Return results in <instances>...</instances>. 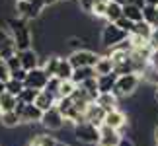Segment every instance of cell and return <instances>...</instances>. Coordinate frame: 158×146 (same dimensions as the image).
Instances as JSON below:
<instances>
[{
	"label": "cell",
	"mask_w": 158,
	"mask_h": 146,
	"mask_svg": "<svg viewBox=\"0 0 158 146\" xmlns=\"http://www.w3.org/2000/svg\"><path fill=\"white\" fill-rule=\"evenodd\" d=\"M8 26H10V35H12V39H14V43H16L18 53L31 49V45H33V31H31V27L27 26L26 20L14 18V20L8 22Z\"/></svg>",
	"instance_id": "1"
},
{
	"label": "cell",
	"mask_w": 158,
	"mask_h": 146,
	"mask_svg": "<svg viewBox=\"0 0 158 146\" xmlns=\"http://www.w3.org/2000/svg\"><path fill=\"white\" fill-rule=\"evenodd\" d=\"M72 136L76 138L80 144L86 146H98L100 144V127H96L88 121H84L80 125H74L72 129Z\"/></svg>",
	"instance_id": "2"
},
{
	"label": "cell",
	"mask_w": 158,
	"mask_h": 146,
	"mask_svg": "<svg viewBox=\"0 0 158 146\" xmlns=\"http://www.w3.org/2000/svg\"><path fill=\"white\" fill-rule=\"evenodd\" d=\"M143 78L139 74H123V76H117V82H115V88H113V94L117 97H129L137 92L139 84H141Z\"/></svg>",
	"instance_id": "3"
},
{
	"label": "cell",
	"mask_w": 158,
	"mask_h": 146,
	"mask_svg": "<svg viewBox=\"0 0 158 146\" xmlns=\"http://www.w3.org/2000/svg\"><path fill=\"white\" fill-rule=\"evenodd\" d=\"M127 37H129V35H127L121 27H117L115 23H106L104 29H102V35H100L102 45H104L107 51L113 49V47H117L119 43H123Z\"/></svg>",
	"instance_id": "4"
},
{
	"label": "cell",
	"mask_w": 158,
	"mask_h": 146,
	"mask_svg": "<svg viewBox=\"0 0 158 146\" xmlns=\"http://www.w3.org/2000/svg\"><path fill=\"white\" fill-rule=\"evenodd\" d=\"M43 8L47 6L43 4V0H23V2H16V14L22 20H35L41 16Z\"/></svg>",
	"instance_id": "5"
},
{
	"label": "cell",
	"mask_w": 158,
	"mask_h": 146,
	"mask_svg": "<svg viewBox=\"0 0 158 146\" xmlns=\"http://www.w3.org/2000/svg\"><path fill=\"white\" fill-rule=\"evenodd\" d=\"M16 113H18V117H20V121L23 125L41 123V117H43V111H41L35 103H22V101H18Z\"/></svg>",
	"instance_id": "6"
},
{
	"label": "cell",
	"mask_w": 158,
	"mask_h": 146,
	"mask_svg": "<svg viewBox=\"0 0 158 146\" xmlns=\"http://www.w3.org/2000/svg\"><path fill=\"white\" fill-rule=\"evenodd\" d=\"M100 55L90 51V49H80V51H74L69 55V60L72 64V68H82V66H96Z\"/></svg>",
	"instance_id": "7"
},
{
	"label": "cell",
	"mask_w": 158,
	"mask_h": 146,
	"mask_svg": "<svg viewBox=\"0 0 158 146\" xmlns=\"http://www.w3.org/2000/svg\"><path fill=\"white\" fill-rule=\"evenodd\" d=\"M47 82H49V76H47V72L43 70V66H37V68L29 70L27 76H26V80H23L26 88H29V90H37V92L45 90Z\"/></svg>",
	"instance_id": "8"
},
{
	"label": "cell",
	"mask_w": 158,
	"mask_h": 146,
	"mask_svg": "<svg viewBox=\"0 0 158 146\" xmlns=\"http://www.w3.org/2000/svg\"><path fill=\"white\" fill-rule=\"evenodd\" d=\"M64 123H66V121H64V117L60 115V111L57 107L45 111L43 117H41V125H43L47 131H60L64 127Z\"/></svg>",
	"instance_id": "9"
},
{
	"label": "cell",
	"mask_w": 158,
	"mask_h": 146,
	"mask_svg": "<svg viewBox=\"0 0 158 146\" xmlns=\"http://www.w3.org/2000/svg\"><path fill=\"white\" fill-rule=\"evenodd\" d=\"M104 125L109 127V129H115V131L121 132L127 127V115H125V111H121V109L107 111L106 117H104Z\"/></svg>",
	"instance_id": "10"
},
{
	"label": "cell",
	"mask_w": 158,
	"mask_h": 146,
	"mask_svg": "<svg viewBox=\"0 0 158 146\" xmlns=\"http://www.w3.org/2000/svg\"><path fill=\"white\" fill-rule=\"evenodd\" d=\"M121 138H123V135H121L119 131L102 125L100 127V144L98 146H117Z\"/></svg>",
	"instance_id": "11"
},
{
	"label": "cell",
	"mask_w": 158,
	"mask_h": 146,
	"mask_svg": "<svg viewBox=\"0 0 158 146\" xmlns=\"http://www.w3.org/2000/svg\"><path fill=\"white\" fill-rule=\"evenodd\" d=\"M104 117H106V111L96 101L90 103V105L86 107V111H84V121H88V123H92L96 127H102V125H104Z\"/></svg>",
	"instance_id": "12"
},
{
	"label": "cell",
	"mask_w": 158,
	"mask_h": 146,
	"mask_svg": "<svg viewBox=\"0 0 158 146\" xmlns=\"http://www.w3.org/2000/svg\"><path fill=\"white\" fill-rule=\"evenodd\" d=\"M18 57H20L22 68H23V70H27V72L39 66V53L35 51V49H27V51H22V53H18Z\"/></svg>",
	"instance_id": "13"
},
{
	"label": "cell",
	"mask_w": 158,
	"mask_h": 146,
	"mask_svg": "<svg viewBox=\"0 0 158 146\" xmlns=\"http://www.w3.org/2000/svg\"><path fill=\"white\" fill-rule=\"evenodd\" d=\"M90 78H98V76H96L94 66H82V68H74L70 80L74 82L76 86H80V84H84L86 80H90Z\"/></svg>",
	"instance_id": "14"
},
{
	"label": "cell",
	"mask_w": 158,
	"mask_h": 146,
	"mask_svg": "<svg viewBox=\"0 0 158 146\" xmlns=\"http://www.w3.org/2000/svg\"><path fill=\"white\" fill-rule=\"evenodd\" d=\"M35 105H37L41 111H49V109H53L55 105H57V97H55L53 94L45 92V90H41V92L37 94V99H35Z\"/></svg>",
	"instance_id": "15"
},
{
	"label": "cell",
	"mask_w": 158,
	"mask_h": 146,
	"mask_svg": "<svg viewBox=\"0 0 158 146\" xmlns=\"http://www.w3.org/2000/svg\"><path fill=\"white\" fill-rule=\"evenodd\" d=\"M72 72H74V68H72L69 57H60V63H59V68H57L55 78H59L60 82H66V80H70V78H72Z\"/></svg>",
	"instance_id": "16"
},
{
	"label": "cell",
	"mask_w": 158,
	"mask_h": 146,
	"mask_svg": "<svg viewBox=\"0 0 158 146\" xmlns=\"http://www.w3.org/2000/svg\"><path fill=\"white\" fill-rule=\"evenodd\" d=\"M117 99L119 97L115 95L113 92H109V94H100L98 95V99H96V103L104 109V111H113V109H117Z\"/></svg>",
	"instance_id": "17"
},
{
	"label": "cell",
	"mask_w": 158,
	"mask_h": 146,
	"mask_svg": "<svg viewBox=\"0 0 158 146\" xmlns=\"http://www.w3.org/2000/svg\"><path fill=\"white\" fill-rule=\"evenodd\" d=\"M123 18V6L115 4V2H107V10H106V18L104 20L107 23H117Z\"/></svg>",
	"instance_id": "18"
},
{
	"label": "cell",
	"mask_w": 158,
	"mask_h": 146,
	"mask_svg": "<svg viewBox=\"0 0 158 146\" xmlns=\"http://www.w3.org/2000/svg\"><path fill=\"white\" fill-rule=\"evenodd\" d=\"M59 140L51 135H47V132H39V135H33L29 138V144L27 146H57Z\"/></svg>",
	"instance_id": "19"
},
{
	"label": "cell",
	"mask_w": 158,
	"mask_h": 146,
	"mask_svg": "<svg viewBox=\"0 0 158 146\" xmlns=\"http://www.w3.org/2000/svg\"><path fill=\"white\" fill-rule=\"evenodd\" d=\"M115 82H117V74H106V76H98V88H100V94H109L113 92L115 88Z\"/></svg>",
	"instance_id": "20"
},
{
	"label": "cell",
	"mask_w": 158,
	"mask_h": 146,
	"mask_svg": "<svg viewBox=\"0 0 158 146\" xmlns=\"http://www.w3.org/2000/svg\"><path fill=\"white\" fill-rule=\"evenodd\" d=\"M113 63H111V59L107 57H100L98 59V63H96L94 66V70H96V76H106V74H113Z\"/></svg>",
	"instance_id": "21"
},
{
	"label": "cell",
	"mask_w": 158,
	"mask_h": 146,
	"mask_svg": "<svg viewBox=\"0 0 158 146\" xmlns=\"http://www.w3.org/2000/svg\"><path fill=\"white\" fill-rule=\"evenodd\" d=\"M18 107V97L12 95L8 92H4L0 95V113H8V111H16Z\"/></svg>",
	"instance_id": "22"
},
{
	"label": "cell",
	"mask_w": 158,
	"mask_h": 146,
	"mask_svg": "<svg viewBox=\"0 0 158 146\" xmlns=\"http://www.w3.org/2000/svg\"><path fill=\"white\" fill-rule=\"evenodd\" d=\"M123 18H127V20H131L133 23L137 22H143V8H139V6L135 4H129L127 2L123 6Z\"/></svg>",
	"instance_id": "23"
},
{
	"label": "cell",
	"mask_w": 158,
	"mask_h": 146,
	"mask_svg": "<svg viewBox=\"0 0 158 146\" xmlns=\"http://www.w3.org/2000/svg\"><path fill=\"white\" fill-rule=\"evenodd\" d=\"M152 26L150 23H147V22H137L135 23V27H133V35H139V37H143V39H147V41H150V37H152Z\"/></svg>",
	"instance_id": "24"
},
{
	"label": "cell",
	"mask_w": 158,
	"mask_h": 146,
	"mask_svg": "<svg viewBox=\"0 0 158 146\" xmlns=\"http://www.w3.org/2000/svg\"><path fill=\"white\" fill-rule=\"evenodd\" d=\"M0 125L6 127V129H16L18 125H22V121L16 111H8V113H0Z\"/></svg>",
	"instance_id": "25"
},
{
	"label": "cell",
	"mask_w": 158,
	"mask_h": 146,
	"mask_svg": "<svg viewBox=\"0 0 158 146\" xmlns=\"http://www.w3.org/2000/svg\"><path fill=\"white\" fill-rule=\"evenodd\" d=\"M59 63H60V57H59V55H49V57L45 59L43 70L47 72V76H49V78H55L57 68H59Z\"/></svg>",
	"instance_id": "26"
},
{
	"label": "cell",
	"mask_w": 158,
	"mask_h": 146,
	"mask_svg": "<svg viewBox=\"0 0 158 146\" xmlns=\"http://www.w3.org/2000/svg\"><path fill=\"white\" fill-rule=\"evenodd\" d=\"M23 90H26V84L23 82H20V80H14V78H10L8 82H6V92L8 94H12V95H20Z\"/></svg>",
	"instance_id": "27"
},
{
	"label": "cell",
	"mask_w": 158,
	"mask_h": 146,
	"mask_svg": "<svg viewBox=\"0 0 158 146\" xmlns=\"http://www.w3.org/2000/svg\"><path fill=\"white\" fill-rule=\"evenodd\" d=\"M76 88H78V86H76L72 80L63 82V84H60V90H59V99H60V97H70L72 94L76 92Z\"/></svg>",
	"instance_id": "28"
},
{
	"label": "cell",
	"mask_w": 158,
	"mask_h": 146,
	"mask_svg": "<svg viewBox=\"0 0 158 146\" xmlns=\"http://www.w3.org/2000/svg\"><path fill=\"white\" fill-rule=\"evenodd\" d=\"M143 20L147 22V23H150V26H156V6H144L143 8Z\"/></svg>",
	"instance_id": "29"
},
{
	"label": "cell",
	"mask_w": 158,
	"mask_h": 146,
	"mask_svg": "<svg viewBox=\"0 0 158 146\" xmlns=\"http://www.w3.org/2000/svg\"><path fill=\"white\" fill-rule=\"evenodd\" d=\"M37 90H29L26 88L23 92L18 95V101H22V103H35V99H37Z\"/></svg>",
	"instance_id": "30"
},
{
	"label": "cell",
	"mask_w": 158,
	"mask_h": 146,
	"mask_svg": "<svg viewBox=\"0 0 158 146\" xmlns=\"http://www.w3.org/2000/svg\"><path fill=\"white\" fill-rule=\"evenodd\" d=\"M60 82L59 78H49V82H47V86H45V92H49V94H53L55 97L59 99V90H60Z\"/></svg>",
	"instance_id": "31"
},
{
	"label": "cell",
	"mask_w": 158,
	"mask_h": 146,
	"mask_svg": "<svg viewBox=\"0 0 158 146\" xmlns=\"http://www.w3.org/2000/svg\"><path fill=\"white\" fill-rule=\"evenodd\" d=\"M107 2L109 0H106V2H98L92 8V12H90V14L92 16H96V18H106V10H107Z\"/></svg>",
	"instance_id": "32"
},
{
	"label": "cell",
	"mask_w": 158,
	"mask_h": 146,
	"mask_svg": "<svg viewBox=\"0 0 158 146\" xmlns=\"http://www.w3.org/2000/svg\"><path fill=\"white\" fill-rule=\"evenodd\" d=\"M98 2H106V0H78V8L82 12H92V8Z\"/></svg>",
	"instance_id": "33"
},
{
	"label": "cell",
	"mask_w": 158,
	"mask_h": 146,
	"mask_svg": "<svg viewBox=\"0 0 158 146\" xmlns=\"http://www.w3.org/2000/svg\"><path fill=\"white\" fill-rule=\"evenodd\" d=\"M115 26L121 27V29H123V31H125L127 35H131V33H133V27H135V23H133L131 20H127V18H121V20H119L117 23H115Z\"/></svg>",
	"instance_id": "34"
},
{
	"label": "cell",
	"mask_w": 158,
	"mask_h": 146,
	"mask_svg": "<svg viewBox=\"0 0 158 146\" xmlns=\"http://www.w3.org/2000/svg\"><path fill=\"white\" fill-rule=\"evenodd\" d=\"M6 64H8V70H10V74H12V72H16V70H20V68H22V63H20V57H18V55H14V57H10L8 60H6Z\"/></svg>",
	"instance_id": "35"
},
{
	"label": "cell",
	"mask_w": 158,
	"mask_h": 146,
	"mask_svg": "<svg viewBox=\"0 0 158 146\" xmlns=\"http://www.w3.org/2000/svg\"><path fill=\"white\" fill-rule=\"evenodd\" d=\"M0 80H2V82H8L10 80V70H8V64H6L4 59L0 60Z\"/></svg>",
	"instance_id": "36"
},
{
	"label": "cell",
	"mask_w": 158,
	"mask_h": 146,
	"mask_svg": "<svg viewBox=\"0 0 158 146\" xmlns=\"http://www.w3.org/2000/svg\"><path fill=\"white\" fill-rule=\"evenodd\" d=\"M148 66H152V68L158 70V49H152V53L148 57Z\"/></svg>",
	"instance_id": "37"
},
{
	"label": "cell",
	"mask_w": 158,
	"mask_h": 146,
	"mask_svg": "<svg viewBox=\"0 0 158 146\" xmlns=\"http://www.w3.org/2000/svg\"><path fill=\"white\" fill-rule=\"evenodd\" d=\"M26 76H27V70H23V68H20V70H16V72H12V74H10V78H14V80H20V82L26 80Z\"/></svg>",
	"instance_id": "38"
},
{
	"label": "cell",
	"mask_w": 158,
	"mask_h": 146,
	"mask_svg": "<svg viewBox=\"0 0 158 146\" xmlns=\"http://www.w3.org/2000/svg\"><path fill=\"white\" fill-rule=\"evenodd\" d=\"M150 47L152 49H158V27L152 29V37H150Z\"/></svg>",
	"instance_id": "39"
},
{
	"label": "cell",
	"mask_w": 158,
	"mask_h": 146,
	"mask_svg": "<svg viewBox=\"0 0 158 146\" xmlns=\"http://www.w3.org/2000/svg\"><path fill=\"white\" fill-rule=\"evenodd\" d=\"M8 37H10V31H8L6 27H0V45H2Z\"/></svg>",
	"instance_id": "40"
},
{
	"label": "cell",
	"mask_w": 158,
	"mask_h": 146,
	"mask_svg": "<svg viewBox=\"0 0 158 146\" xmlns=\"http://www.w3.org/2000/svg\"><path fill=\"white\" fill-rule=\"evenodd\" d=\"M117 146H137V144L133 142L131 138H127V136H123V138H121V140H119V144H117Z\"/></svg>",
	"instance_id": "41"
},
{
	"label": "cell",
	"mask_w": 158,
	"mask_h": 146,
	"mask_svg": "<svg viewBox=\"0 0 158 146\" xmlns=\"http://www.w3.org/2000/svg\"><path fill=\"white\" fill-rule=\"evenodd\" d=\"M129 4H135L139 8H144V6H147V0H129Z\"/></svg>",
	"instance_id": "42"
},
{
	"label": "cell",
	"mask_w": 158,
	"mask_h": 146,
	"mask_svg": "<svg viewBox=\"0 0 158 146\" xmlns=\"http://www.w3.org/2000/svg\"><path fill=\"white\" fill-rule=\"evenodd\" d=\"M6 92V82H2V80H0V95H2Z\"/></svg>",
	"instance_id": "43"
},
{
	"label": "cell",
	"mask_w": 158,
	"mask_h": 146,
	"mask_svg": "<svg viewBox=\"0 0 158 146\" xmlns=\"http://www.w3.org/2000/svg\"><path fill=\"white\" fill-rule=\"evenodd\" d=\"M109 2H115V4H121V6H125L129 0H109Z\"/></svg>",
	"instance_id": "44"
},
{
	"label": "cell",
	"mask_w": 158,
	"mask_h": 146,
	"mask_svg": "<svg viewBox=\"0 0 158 146\" xmlns=\"http://www.w3.org/2000/svg\"><path fill=\"white\" fill-rule=\"evenodd\" d=\"M55 2H57V0H43V4H45V6H53Z\"/></svg>",
	"instance_id": "45"
},
{
	"label": "cell",
	"mask_w": 158,
	"mask_h": 146,
	"mask_svg": "<svg viewBox=\"0 0 158 146\" xmlns=\"http://www.w3.org/2000/svg\"><path fill=\"white\" fill-rule=\"evenodd\" d=\"M148 6H158V0H147Z\"/></svg>",
	"instance_id": "46"
},
{
	"label": "cell",
	"mask_w": 158,
	"mask_h": 146,
	"mask_svg": "<svg viewBox=\"0 0 158 146\" xmlns=\"http://www.w3.org/2000/svg\"><path fill=\"white\" fill-rule=\"evenodd\" d=\"M154 27H158V6H156V26Z\"/></svg>",
	"instance_id": "47"
},
{
	"label": "cell",
	"mask_w": 158,
	"mask_h": 146,
	"mask_svg": "<svg viewBox=\"0 0 158 146\" xmlns=\"http://www.w3.org/2000/svg\"><path fill=\"white\" fill-rule=\"evenodd\" d=\"M57 146H70V144H69V142H59Z\"/></svg>",
	"instance_id": "48"
},
{
	"label": "cell",
	"mask_w": 158,
	"mask_h": 146,
	"mask_svg": "<svg viewBox=\"0 0 158 146\" xmlns=\"http://www.w3.org/2000/svg\"><path fill=\"white\" fill-rule=\"evenodd\" d=\"M16 2H23V0H16Z\"/></svg>",
	"instance_id": "49"
}]
</instances>
